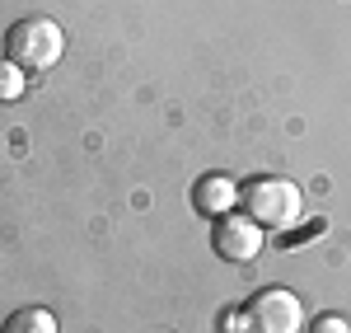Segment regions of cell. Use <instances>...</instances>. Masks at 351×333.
I'll list each match as a JSON object with an SVG mask.
<instances>
[{"instance_id": "6da1fadb", "label": "cell", "mask_w": 351, "mask_h": 333, "mask_svg": "<svg viewBox=\"0 0 351 333\" xmlns=\"http://www.w3.org/2000/svg\"><path fill=\"white\" fill-rule=\"evenodd\" d=\"M239 207L243 216H253L263 230H291L304 211V193L281 174H258L239 188Z\"/></svg>"}, {"instance_id": "7a4b0ae2", "label": "cell", "mask_w": 351, "mask_h": 333, "mask_svg": "<svg viewBox=\"0 0 351 333\" xmlns=\"http://www.w3.org/2000/svg\"><path fill=\"white\" fill-rule=\"evenodd\" d=\"M66 52V33L56 19L47 14H28V19H14L10 33H5V56L24 71H52Z\"/></svg>"}, {"instance_id": "3957f363", "label": "cell", "mask_w": 351, "mask_h": 333, "mask_svg": "<svg viewBox=\"0 0 351 333\" xmlns=\"http://www.w3.org/2000/svg\"><path fill=\"white\" fill-rule=\"evenodd\" d=\"M243 319H248V333H300L304 329V306L286 286H263L243 301Z\"/></svg>"}, {"instance_id": "277c9868", "label": "cell", "mask_w": 351, "mask_h": 333, "mask_svg": "<svg viewBox=\"0 0 351 333\" xmlns=\"http://www.w3.org/2000/svg\"><path fill=\"white\" fill-rule=\"evenodd\" d=\"M211 244L225 263H253L263 253V225L253 216H243V211H225V216H216Z\"/></svg>"}, {"instance_id": "5b68a950", "label": "cell", "mask_w": 351, "mask_h": 333, "mask_svg": "<svg viewBox=\"0 0 351 333\" xmlns=\"http://www.w3.org/2000/svg\"><path fill=\"white\" fill-rule=\"evenodd\" d=\"M192 207L216 221V216H225V211L239 207V188H234L230 179H220V174H206V179L192 183Z\"/></svg>"}, {"instance_id": "8992f818", "label": "cell", "mask_w": 351, "mask_h": 333, "mask_svg": "<svg viewBox=\"0 0 351 333\" xmlns=\"http://www.w3.org/2000/svg\"><path fill=\"white\" fill-rule=\"evenodd\" d=\"M0 333H56V314L43 306H19L0 324Z\"/></svg>"}, {"instance_id": "52a82bcc", "label": "cell", "mask_w": 351, "mask_h": 333, "mask_svg": "<svg viewBox=\"0 0 351 333\" xmlns=\"http://www.w3.org/2000/svg\"><path fill=\"white\" fill-rule=\"evenodd\" d=\"M24 89H28V71L14 66L10 56H0V104H14Z\"/></svg>"}, {"instance_id": "ba28073f", "label": "cell", "mask_w": 351, "mask_h": 333, "mask_svg": "<svg viewBox=\"0 0 351 333\" xmlns=\"http://www.w3.org/2000/svg\"><path fill=\"white\" fill-rule=\"evenodd\" d=\"M309 333H351V329H347V319H342V314H319Z\"/></svg>"}]
</instances>
